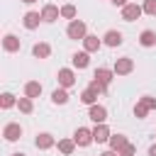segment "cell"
Wrapping results in <instances>:
<instances>
[{
    "label": "cell",
    "instance_id": "2e32d148",
    "mask_svg": "<svg viewBox=\"0 0 156 156\" xmlns=\"http://www.w3.org/2000/svg\"><path fill=\"white\" fill-rule=\"evenodd\" d=\"M139 41H141V46H154V44H156V32L144 29V32H141V37H139Z\"/></svg>",
    "mask_w": 156,
    "mask_h": 156
},
{
    "label": "cell",
    "instance_id": "3957f363",
    "mask_svg": "<svg viewBox=\"0 0 156 156\" xmlns=\"http://www.w3.org/2000/svg\"><path fill=\"white\" fill-rule=\"evenodd\" d=\"M73 141H76L78 146H88V144H90V141H95V139H93V132H90V129L78 127V129H76V134H73Z\"/></svg>",
    "mask_w": 156,
    "mask_h": 156
},
{
    "label": "cell",
    "instance_id": "f546056e",
    "mask_svg": "<svg viewBox=\"0 0 156 156\" xmlns=\"http://www.w3.org/2000/svg\"><path fill=\"white\" fill-rule=\"evenodd\" d=\"M132 154H134V146H132V144H127V146H124V149H122L117 156H132Z\"/></svg>",
    "mask_w": 156,
    "mask_h": 156
},
{
    "label": "cell",
    "instance_id": "d6986e66",
    "mask_svg": "<svg viewBox=\"0 0 156 156\" xmlns=\"http://www.w3.org/2000/svg\"><path fill=\"white\" fill-rule=\"evenodd\" d=\"M34 144H37V146H39V149H49V146H51V144H54V136H51V134H46V132H44V134H39V136H37V141H34Z\"/></svg>",
    "mask_w": 156,
    "mask_h": 156
},
{
    "label": "cell",
    "instance_id": "603a6c76",
    "mask_svg": "<svg viewBox=\"0 0 156 156\" xmlns=\"http://www.w3.org/2000/svg\"><path fill=\"white\" fill-rule=\"evenodd\" d=\"M73 146H76V141H71V139H63V141H58V151L61 154H73Z\"/></svg>",
    "mask_w": 156,
    "mask_h": 156
},
{
    "label": "cell",
    "instance_id": "5bb4252c",
    "mask_svg": "<svg viewBox=\"0 0 156 156\" xmlns=\"http://www.w3.org/2000/svg\"><path fill=\"white\" fill-rule=\"evenodd\" d=\"M105 44H107V46H119V44H122V34L115 32V29H110V32L105 34Z\"/></svg>",
    "mask_w": 156,
    "mask_h": 156
},
{
    "label": "cell",
    "instance_id": "83f0119b",
    "mask_svg": "<svg viewBox=\"0 0 156 156\" xmlns=\"http://www.w3.org/2000/svg\"><path fill=\"white\" fill-rule=\"evenodd\" d=\"M146 112H149V107H146V105H144V102H139V105H136V107H134V115H136V117H144V115H146Z\"/></svg>",
    "mask_w": 156,
    "mask_h": 156
},
{
    "label": "cell",
    "instance_id": "e575fe53",
    "mask_svg": "<svg viewBox=\"0 0 156 156\" xmlns=\"http://www.w3.org/2000/svg\"><path fill=\"white\" fill-rule=\"evenodd\" d=\"M12 156H24V154H12Z\"/></svg>",
    "mask_w": 156,
    "mask_h": 156
},
{
    "label": "cell",
    "instance_id": "1f68e13d",
    "mask_svg": "<svg viewBox=\"0 0 156 156\" xmlns=\"http://www.w3.org/2000/svg\"><path fill=\"white\" fill-rule=\"evenodd\" d=\"M149 156H156V144H154V146L149 149Z\"/></svg>",
    "mask_w": 156,
    "mask_h": 156
},
{
    "label": "cell",
    "instance_id": "d6a6232c",
    "mask_svg": "<svg viewBox=\"0 0 156 156\" xmlns=\"http://www.w3.org/2000/svg\"><path fill=\"white\" fill-rule=\"evenodd\" d=\"M100 156H115V151H102Z\"/></svg>",
    "mask_w": 156,
    "mask_h": 156
},
{
    "label": "cell",
    "instance_id": "7c38bea8",
    "mask_svg": "<svg viewBox=\"0 0 156 156\" xmlns=\"http://www.w3.org/2000/svg\"><path fill=\"white\" fill-rule=\"evenodd\" d=\"M24 95H27V98H39V95H41V85H39L37 80H29V83L24 85Z\"/></svg>",
    "mask_w": 156,
    "mask_h": 156
},
{
    "label": "cell",
    "instance_id": "cb8c5ba5",
    "mask_svg": "<svg viewBox=\"0 0 156 156\" xmlns=\"http://www.w3.org/2000/svg\"><path fill=\"white\" fill-rule=\"evenodd\" d=\"M61 17L73 20V17H76V7H73V5H63V7H61Z\"/></svg>",
    "mask_w": 156,
    "mask_h": 156
},
{
    "label": "cell",
    "instance_id": "7402d4cb",
    "mask_svg": "<svg viewBox=\"0 0 156 156\" xmlns=\"http://www.w3.org/2000/svg\"><path fill=\"white\" fill-rule=\"evenodd\" d=\"M95 98H98V90H93V88L83 90V95H80V100H83L85 105H93V102H95Z\"/></svg>",
    "mask_w": 156,
    "mask_h": 156
},
{
    "label": "cell",
    "instance_id": "ffe728a7",
    "mask_svg": "<svg viewBox=\"0 0 156 156\" xmlns=\"http://www.w3.org/2000/svg\"><path fill=\"white\" fill-rule=\"evenodd\" d=\"M2 44H5V51H17V49H20V39L12 37V34H7Z\"/></svg>",
    "mask_w": 156,
    "mask_h": 156
},
{
    "label": "cell",
    "instance_id": "4dcf8cb0",
    "mask_svg": "<svg viewBox=\"0 0 156 156\" xmlns=\"http://www.w3.org/2000/svg\"><path fill=\"white\" fill-rule=\"evenodd\" d=\"M112 5H119V7H124V5H127V0H112Z\"/></svg>",
    "mask_w": 156,
    "mask_h": 156
},
{
    "label": "cell",
    "instance_id": "52a82bcc",
    "mask_svg": "<svg viewBox=\"0 0 156 156\" xmlns=\"http://www.w3.org/2000/svg\"><path fill=\"white\" fill-rule=\"evenodd\" d=\"M73 71L71 68H61L58 71V83H61V88H68V85H73Z\"/></svg>",
    "mask_w": 156,
    "mask_h": 156
},
{
    "label": "cell",
    "instance_id": "4316f807",
    "mask_svg": "<svg viewBox=\"0 0 156 156\" xmlns=\"http://www.w3.org/2000/svg\"><path fill=\"white\" fill-rule=\"evenodd\" d=\"M144 12L156 15V0H146V2H144Z\"/></svg>",
    "mask_w": 156,
    "mask_h": 156
},
{
    "label": "cell",
    "instance_id": "8fae6325",
    "mask_svg": "<svg viewBox=\"0 0 156 156\" xmlns=\"http://www.w3.org/2000/svg\"><path fill=\"white\" fill-rule=\"evenodd\" d=\"M39 20H41L39 12H27V15H24V27H27V29H37V27H39Z\"/></svg>",
    "mask_w": 156,
    "mask_h": 156
},
{
    "label": "cell",
    "instance_id": "4fadbf2b",
    "mask_svg": "<svg viewBox=\"0 0 156 156\" xmlns=\"http://www.w3.org/2000/svg\"><path fill=\"white\" fill-rule=\"evenodd\" d=\"M93 139H95V141H107V139H110V129H107L105 124H98V127L93 129Z\"/></svg>",
    "mask_w": 156,
    "mask_h": 156
},
{
    "label": "cell",
    "instance_id": "9c48e42d",
    "mask_svg": "<svg viewBox=\"0 0 156 156\" xmlns=\"http://www.w3.org/2000/svg\"><path fill=\"white\" fill-rule=\"evenodd\" d=\"M95 80H98V83H102V85L107 88V85H110V80H112V71H110V68H98V71H95Z\"/></svg>",
    "mask_w": 156,
    "mask_h": 156
},
{
    "label": "cell",
    "instance_id": "d4e9b609",
    "mask_svg": "<svg viewBox=\"0 0 156 156\" xmlns=\"http://www.w3.org/2000/svg\"><path fill=\"white\" fill-rule=\"evenodd\" d=\"M17 105H20V110H22V112H32V98H20V102H17Z\"/></svg>",
    "mask_w": 156,
    "mask_h": 156
},
{
    "label": "cell",
    "instance_id": "f1b7e54d",
    "mask_svg": "<svg viewBox=\"0 0 156 156\" xmlns=\"http://www.w3.org/2000/svg\"><path fill=\"white\" fill-rule=\"evenodd\" d=\"M141 102H144L149 110H154V107H156V100H154V98H149V95H146V98H141Z\"/></svg>",
    "mask_w": 156,
    "mask_h": 156
},
{
    "label": "cell",
    "instance_id": "5b68a950",
    "mask_svg": "<svg viewBox=\"0 0 156 156\" xmlns=\"http://www.w3.org/2000/svg\"><path fill=\"white\" fill-rule=\"evenodd\" d=\"M58 15H61V10L56 5H44V10H41V20L44 22H56Z\"/></svg>",
    "mask_w": 156,
    "mask_h": 156
},
{
    "label": "cell",
    "instance_id": "e0dca14e",
    "mask_svg": "<svg viewBox=\"0 0 156 156\" xmlns=\"http://www.w3.org/2000/svg\"><path fill=\"white\" fill-rule=\"evenodd\" d=\"M83 44H85V51H88V54L100 49V39H98V37H93V34H88V37L83 39Z\"/></svg>",
    "mask_w": 156,
    "mask_h": 156
},
{
    "label": "cell",
    "instance_id": "9a60e30c",
    "mask_svg": "<svg viewBox=\"0 0 156 156\" xmlns=\"http://www.w3.org/2000/svg\"><path fill=\"white\" fill-rule=\"evenodd\" d=\"M88 63H90L88 51H78V54H73V66H76V68H85Z\"/></svg>",
    "mask_w": 156,
    "mask_h": 156
},
{
    "label": "cell",
    "instance_id": "8992f818",
    "mask_svg": "<svg viewBox=\"0 0 156 156\" xmlns=\"http://www.w3.org/2000/svg\"><path fill=\"white\" fill-rule=\"evenodd\" d=\"M20 134H22V127H20V124H7L5 132H2V136H5L7 141H17Z\"/></svg>",
    "mask_w": 156,
    "mask_h": 156
},
{
    "label": "cell",
    "instance_id": "44dd1931",
    "mask_svg": "<svg viewBox=\"0 0 156 156\" xmlns=\"http://www.w3.org/2000/svg\"><path fill=\"white\" fill-rule=\"evenodd\" d=\"M32 51H34V56H37V58H46V56L51 54L49 44H34V49H32Z\"/></svg>",
    "mask_w": 156,
    "mask_h": 156
},
{
    "label": "cell",
    "instance_id": "ba28073f",
    "mask_svg": "<svg viewBox=\"0 0 156 156\" xmlns=\"http://www.w3.org/2000/svg\"><path fill=\"white\" fill-rule=\"evenodd\" d=\"M129 71H132V58H117L115 73H117V76H124V73H129Z\"/></svg>",
    "mask_w": 156,
    "mask_h": 156
},
{
    "label": "cell",
    "instance_id": "277c9868",
    "mask_svg": "<svg viewBox=\"0 0 156 156\" xmlns=\"http://www.w3.org/2000/svg\"><path fill=\"white\" fill-rule=\"evenodd\" d=\"M90 119H93L95 124H105V119H107V110H105L102 105H90Z\"/></svg>",
    "mask_w": 156,
    "mask_h": 156
},
{
    "label": "cell",
    "instance_id": "836d02e7",
    "mask_svg": "<svg viewBox=\"0 0 156 156\" xmlns=\"http://www.w3.org/2000/svg\"><path fill=\"white\" fill-rule=\"evenodd\" d=\"M22 2H27V5H29V2H37V0H22Z\"/></svg>",
    "mask_w": 156,
    "mask_h": 156
},
{
    "label": "cell",
    "instance_id": "30bf717a",
    "mask_svg": "<svg viewBox=\"0 0 156 156\" xmlns=\"http://www.w3.org/2000/svg\"><path fill=\"white\" fill-rule=\"evenodd\" d=\"M110 146H112V151H122L124 146H127V136L124 134H115V136H110Z\"/></svg>",
    "mask_w": 156,
    "mask_h": 156
},
{
    "label": "cell",
    "instance_id": "484cf974",
    "mask_svg": "<svg viewBox=\"0 0 156 156\" xmlns=\"http://www.w3.org/2000/svg\"><path fill=\"white\" fill-rule=\"evenodd\" d=\"M0 102H2V107H12V105H15V95H10V93H5Z\"/></svg>",
    "mask_w": 156,
    "mask_h": 156
},
{
    "label": "cell",
    "instance_id": "6da1fadb",
    "mask_svg": "<svg viewBox=\"0 0 156 156\" xmlns=\"http://www.w3.org/2000/svg\"><path fill=\"white\" fill-rule=\"evenodd\" d=\"M141 12H144V7H139L136 2H127V5L122 7V17H124L127 22H134V20H136Z\"/></svg>",
    "mask_w": 156,
    "mask_h": 156
},
{
    "label": "cell",
    "instance_id": "ac0fdd59",
    "mask_svg": "<svg viewBox=\"0 0 156 156\" xmlns=\"http://www.w3.org/2000/svg\"><path fill=\"white\" fill-rule=\"evenodd\" d=\"M51 100H54L56 105H66V102H68V93H66V88H58V90H54Z\"/></svg>",
    "mask_w": 156,
    "mask_h": 156
},
{
    "label": "cell",
    "instance_id": "7a4b0ae2",
    "mask_svg": "<svg viewBox=\"0 0 156 156\" xmlns=\"http://www.w3.org/2000/svg\"><path fill=\"white\" fill-rule=\"evenodd\" d=\"M68 37H71V39H85V37H88V34H85V22L73 20V22L68 24Z\"/></svg>",
    "mask_w": 156,
    "mask_h": 156
}]
</instances>
